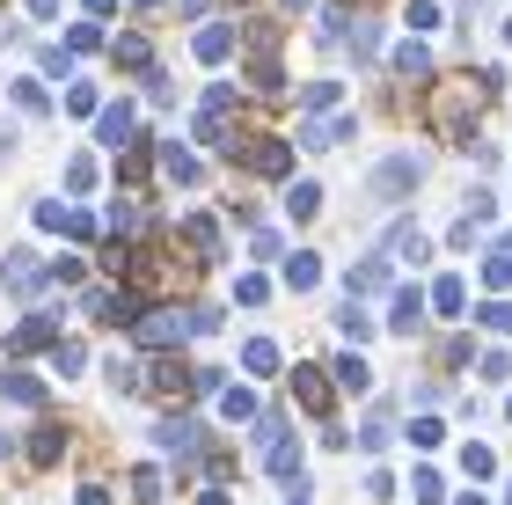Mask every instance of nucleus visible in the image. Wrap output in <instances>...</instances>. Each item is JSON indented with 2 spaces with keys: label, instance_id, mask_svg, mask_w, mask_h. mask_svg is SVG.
I'll list each match as a JSON object with an SVG mask.
<instances>
[{
  "label": "nucleus",
  "instance_id": "nucleus-1",
  "mask_svg": "<svg viewBox=\"0 0 512 505\" xmlns=\"http://www.w3.org/2000/svg\"><path fill=\"white\" fill-rule=\"evenodd\" d=\"M498 88V74H469V81H447V88H432V103H425V118L447 132V140L461 147H476V132H469V110H483V96Z\"/></svg>",
  "mask_w": 512,
  "mask_h": 505
},
{
  "label": "nucleus",
  "instance_id": "nucleus-2",
  "mask_svg": "<svg viewBox=\"0 0 512 505\" xmlns=\"http://www.w3.org/2000/svg\"><path fill=\"white\" fill-rule=\"evenodd\" d=\"M417 183H425V154H388V162L366 176V198L374 205H403Z\"/></svg>",
  "mask_w": 512,
  "mask_h": 505
},
{
  "label": "nucleus",
  "instance_id": "nucleus-3",
  "mask_svg": "<svg viewBox=\"0 0 512 505\" xmlns=\"http://www.w3.org/2000/svg\"><path fill=\"white\" fill-rule=\"evenodd\" d=\"M249 66H256V88H286V74H278V22H256L249 30Z\"/></svg>",
  "mask_w": 512,
  "mask_h": 505
},
{
  "label": "nucleus",
  "instance_id": "nucleus-4",
  "mask_svg": "<svg viewBox=\"0 0 512 505\" xmlns=\"http://www.w3.org/2000/svg\"><path fill=\"white\" fill-rule=\"evenodd\" d=\"M183 330H198V315L154 308V315H139V323H132V337H139V344H154V352H161V344H183Z\"/></svg>",
  "mask_w": 512,
  "mask_h": 505
},
{
  "label": "nucleus",
  "instance_id": "nucleus-5",
  "mask_svg": "<svg viewBox=\"0 0 512 505\" xmlns=\"http://www.w3.org/2000/svg\"><path fill=\"white\" fill-rule=\"evenodd\" d=\"M154 440H161V454H183V462H191V454L205 447V425H198V418H161Z\"/></svg>",
  "mask_w": 512,
  "mask_h": 505
},
{
  "label": "nucleus",
  "instance_id": "nucleus-6",
  "mask_svg": "<svg viewBox=\"0 0 512 505\" xmlns=\"http://www.w3.org/2000/svg\"><path fill=\"white\" fill-rule=\"evenodd\" d=\"M388 330H395V337H417V330H425V293H417V286H403V293L388 301Z\"/></svg>",
  "mask_w": 512,
  "mask_h": 505
},
{
  "label": "nucleus",
  "instance_id": "nucleus-7",
  "mask_svg": "<svg viewBox=\"0 0 512 505\" xmlns=\"http://www.w3.org/2000/svg\"><path fill=\"white\" fill-rule=\"evenodd\" d=\"M96 132H103V147H132V132H139L132 103H103L96 110Z\"/></svg>",
  "mask_w": 512,
  "mask_h": 505
},
{
  "label": "nucleus",
  "instance_id": "nucleus-8",
  "mask_svg": "<svg viewBox=\"0 0 512 505\" xmlns=\"http://www.w3.org/2000/svg\"><path fill=\"white\" fill-rule=\"evenodd\" d=\"M417 257H432V235L425 227H395L388 235V264H417Z\"/></svg>",
  "mask_w": 512,
  "mask_h": 505
},
{
  "label": "nucleus",
  "instance_id": "nucleus-9",
  "mask_svg": "<svg viewBox=\"0 0 512 505\" xmlns=\"http://www.w3.org/2000/svg\"><path fill=\"white\" fill-rule=\"evenodd\" d=\"M52 330H59L52 315H22V323H15V337H8V352H37V344H59Z\"/></svg>",
  "mask_w": 512,
  "mask_h": 505
},
{
  "label": "nucleus",
  "instance_id": "nucleus-10",
  "mask_svg": "<svg viewBox=\"0 0 512 505\" xmlns=\"http://www.w3.org/2000/svg\"><path fill=\"white\" fill-rule=\"evenodd\" d=\"M293 396H300V410H315V418H322V410H330V381H322L315 366H300V374H293Z\"/></svg>",
  "mask_w": 512,
  "mask_h": 505
},
{
  "label": "nucleus",
  "instance_id": "nucleus-11",
  "mask_svg": "<svg viewBox=\"0 0 512 505\" xmlns=\"http://www.w3.org/2000/svg\"><path fill=\"white\" fill-rule=\"evenodd\" d=\"M249 169H256V176H286V169H293V147H286V140L249 147Z\"/></svg>",
  "mask_w": 512,
  "mask_h": 505
},
{
  "label": "nucleus",
  "instance_id": "nucleus-12",
  "mask_svg": "<svg viewBox=\"0 0 512 505\" xmlns=\"http://www.w3.org/2000/svg\"><path fill=\"white\" fill-rule=\"evenodd\" d=\"M161 169H169V183H198V176H205V162H198L191 147H176V140L161 147Z\"/></svg>",
  "mask_w": 512,
  "mask_h": 505
},
{
  "label": "nucleus",
  "instance_id": "nucleus-13",
  "mask_svg": "<svg viewBox=\"0 0 512 505\" xmlns=\"http://www.w3.org/2000/svg\"><path fill=\"white\" fill-rule=\"evenodd\" d=\"M344 286H352V301L381 293V286H388V257H366V264H352V279H344Z\"/></svg>",
  "mask_w": 512,
  "mask_h": 505
},
{
  "label": "nucleus",
  "instance_id": "nucleus-14",
  "mask_svg": "<svg viewBox=\"0 0 512 505\" xmlns=\"http://www.w3.org/2000/svg\"><path fill=\"white\" fill-rule=\"evenodd\" d=\"M395 74H403V81H425V74H432V52H425V37L395 44Z\"/></svg>",
  "mask_w": 512,
  "mask_h": 505
},
{
  "label": "nucleus",
  "instance_id": "nucleus-15",
  "mask_svg": "<svg viewBox=\"0 0 512 505\" xmlns=\"http://www.w3.org/2000/svg\"><path fill=\"white\" fill-rule=\"evenodd\" d=\"M154 388H161V396H183V388H198V366H183V359H161V366H154Z\"/></svg>",
  "mask_w": 512,
  "mask_h": 505
},
{
  "label": "nucleus",
  "instance_id": "nucleus-16",
  "mask_svg": "<svg viewBox=\"0 0 512 505\" xmlns=\"http://www.w3.org/2000/svg\"><path fill=\"white\" fill-rule=\"evenodd\" d=\"M0 396L22 403V410H37V403H44V381H37V374H0Z\"/></svg>",
  "mask_w": 512,
  "mask_h": 505
},
{
  "label": "nucleus",
  "instance_id": "nucleus-17",
  "mask_svg": "<svg viewBox=\"0 0 512 505\" xmlns=\"http://www.w3.org/2000/svg\"><path fill=\"white\" fill-rule=\"evenodd\" d=\"M110 59H118V66H132V74H154V52H147V37H118V44H110Z\"/></svg>",
  "mask_w": 512,
  "mask_h": 505
},
{
  "label": "nucleus",
  "instance_id": "nucleus-18",
  "mask_svg": "<svg viewBox=\"0 0 512 505\" xmlns=\"http://www.w3.org/2000/svg\"><path fill=\"white\" fill-rule=\"evenodd\" d=\"M315 279H322V264H315V249H293V257H286V286H293V293H308Z\"/></svg>",
  "mask_w": 512,
  "mask_h": 505
},
{
  "label": "nucleus",
  "instance_id": "nucleus-19",
  "mask_svg": "<svg viewBox=\"0 0 512 505\" xmlns=\"http://www.w3.org/2000/svg\"><path fill=\"white\" fill-rule=\"evenodd\" d=\"M286 213H293V220H315V213H322V183H293V191H286Z\"/></svg>",
  "mask_w": 512,
  "mask_h": 505
},
{
  "label": "nucleus",
  "instance_id": "nucleus-20",
  "mask_svg": "<svg viewBox=\"0 0 512 505\" xmlns=\"http://www.w3.org/2000/svg\"><path fill=\"white\" fill-rule=\"evenodd\" d=\"M183 235H191V249H205V264H213V249H220V227H213V220L191 213V220H183Z\"/></svg>",
  "mask_w": 512,
  "mask_h": 505
},
{
  "label": "nucleus",
  "instance_id": "nucleus-21",
  "mask_svg": "<svg viewBox=\"0 0 512 505\" xmlns=\"http://www.w3.org/2000/svg\"><path fill=\"white\" fill-rule=\"evenodd\" d=\"M81 366H88V344L59 337V344H52V374H81Z\"/></svg>",
  "mask_w": 512,
  "mask_h": 505
},
{
  "label": "nucleus",
  "instance_id": "nucleus-22",
  "mask_svg": "<svg viewBox=\"0 0 512 505\" xmlns=\"http://www.w3.org/2000/svg\"><path fill=\"white\" fill-rule=\"evenodd\" d=\"M59 447H66V432L44 418V425H37V440H30V462H59Z\"/></svg>",
  "mask_w": 512,
  "mask_h": 505
},
{
  "label": "nucleus",
  "instance_id": "nucleus-23",
  "mask_svg": "<svg viewBox=\"0 0 512 505\" xmlns=\"http://www.w3.org/2000/svg\"><path fill=\"white\" fill-rule=\"evenodd\" d=\"M242 366H249V374H271V366H278V344H271V337H249V344H242Z\"/></svg>",
  "mask_w": 512,
  "mask_h": 505
},
{
  "label": "nucleus",
  "instance_id": "nucleus-24",
  "mask_svg": "<svg viewBox=\"0 0 512 505\" xmlns=\"http://www.w3.org/2000/svg\"><path fill=\"white\" fill-rule=\"evenodd\" d=\"M461 469H469V476H498V454L483 440H469V447H461Z\"/></svg>",
  "mask_w": 512,
  "mask_h": 505
},
{
  "label": "nucleus",
  "instance_id": "nucleus-25",
  "mask_svg": "<svg viewBox=\"0 0 512 505\" xmlns=\"http://www.w3.org/2000/svg\"><path fill=\"white\" fill-rule=\"evenodd\" d=\"M264 462H271V476H300V447L278 440V447H264Z\"/></svg>",
  "mask_w": 512,
  "mask_h": 505
},
{
  "label": "nucleus",
  "instance_id": "nucleus-26",
  "mask_svg": "<svg viewBox=\"0 0 512 505\" xmlns=\"http://www.w3.org/2000/svg\"><path fill=\"white\" fill-rule=\"evenodd\" d=\"M337 323H344V337H359V344L374 337V315H359V301H344V308H337Z\"/></svg>",
  "mask_w": 512,
  "mask_h": 505
},
{
  "label": "nucleus",
  "instance_id": "nucleus-27",
  "mask_svg": "<svg viewBox=\"0 0 512 505\" xmlns=\"http://www.w3.org/2000/svg\"><path fill=\"white\" fill-rule=\"evenodd\" d=\"M235 52V30H198V59H227Z\"/></svg>",
  "mask_w": 512,
  "mask_h": 505
},
{
  "label": "nucleus",
  "instance_id": "nucleus-28",
  "mask_svg": "<svg viewBox=\"0 0 512 505\" xmlns=\"http://www.w3.org/2000/svg\"><path fill=\"white\" fill-rule=\"evenodd\" d=\"M220 410H227V418H256V396H249V388H220Z\"/></svg>",
  "mask_w": 512,
  "mask_h": 505
},
{
  "label": "nucleus",
  "instance_id": "nucleus-29",
  "mask_svg": "<svg viewBox=\"0 0 512 505\" xmlns=\"http://www.w3.org/2000/svg\"><path fill=\"white\" fill-rule=\"evenodd\" d=\"M476 315H483V330H498V337H512V301H483Z\"/></svg>",
  "mask_w": 512,
  "mask_h": 505
},
{
  "label": "nucleus",
  "instance_id": "nucleus-30",
  "mask_svg": "<svg viewBox=\"0 0 512 505\" xmlns=\"http://www.w3.org/2000/svg\"><path fill=\"white\" fill-rule=\"evenodd\" d=\"M37 227H44V235H59V227H74V213H66L59 198H44V205H37Z\"/></svg>",
  "mask_w": 512,
  "mask_h": 505
},
{
  "label": "nucleus",
  "instance_id": "nucleus-31",
  "mask_svg": "<svg viewBox=\"0 0 512 505\" xmlns=\"http://www.w3.org/2000/svg\"><path fill=\"white\" fill-rule=\"evenodd\" d=\"M461 301H469V293H461V279H439V286H432V308H439V315H454Z\"/></svg>",
  "mask_w": 512,
  "mask_h": 505
},
{
  "label": "nucleus",
  "instance_id": "nucleus-32",
  "mask_svg": "<svg viewBox=\"0 0 512 505\" xmlns=\"http://www.w3.org/2000/svg\"><path fill=\"white\" fill-rule=\"evenodd\" d=\"M132 498L154 505V498H161V469H132Z\"/></svg>",
  "mask_w": 512,
  "mask_h": 505
},
{
  "label": "nucleus",
  "instance_id": "nucleus-33",
  "mask_svg": "<svg viewBox=\"0 0 512 505\" xmlns=\"http://www.w3.org/2000/svg\"><path fill=\"white\" fill-rule=\"evenodd\" d=\"M410 491H417V505H439V498H447V484H439L432 469H417V484H410Z\"/></svg>",
  "mask_w": 512,
  "mask_h": 505
},
{
  "label": "nucleus",
  "instance_id": "nucleus-34",
  "mask_svg": "<svg viewBox=\"0 0 512 505\" xmlns=\"http://www.w3.org/2000/svg\"><path fill=\"white\" fill-rule=\"evenodd\" d=\"M476 381H512V359H505V352H483V366H476Z\"/></svg>",
  "mask_w": 512,
  "mask_h": 505
},
{
  "label": "nucleus",
  "instance_id": "nucleus-35",
  "mask_svg": "<svg viewBox=\"0 0 512 505\" xmlns=\"http://www.w3.org/2000/svg\"><path fill=\"white\" fill-rule=\"evenodd\" d=\"M352 52H359V59L381 52V30H374V22H359V30H352Z\"/></svg>",
  "mask_w": 512,
  "mask_h": 505
},
{
  "label": "nucleus",
  "instance_id": "nucleus-36",
  "mask_svg": "<svg viewBox=\"0 0 512 505\" xmlns=\"http://www.w3.org/2000/svg\"><path fill=\"white\" fill-rule=\"evenodd\" d=\"M403 22H410V37H425L432 22H439V8H425V0H410V15H403Z\"/></svg>",
  "mask_w": 512,
  "mask_h": 505
},
{
  "label": "nucleus",
  "instance_id": "nucleus-37",
  "mask_svg": "<svg viewBox=\"0 0 512 505\" xmlns=\"http://www.w3.org/2000/svg\"><path fill=\"white\" fill-rule=\"evenodd\" d=\"M66 183H74V191H88V183H96V162H88V154H74V162H66Z\"/></svg>",
  "mask_w": 512,
  "mask_h": 505
},
{
  "label": "nucleus",
  "instance_id": "nucleus-38",
  "mask_svg": "<svg viewBox=\"0 0 512 505\" xmlns=\"http://www.w3.org/2000/svg\"><path fill=\"white\" fill-rule=\"evenodd\" d=\"M337 381H344V388H366L374 374H366V359H337Z\"/></svg>",
  "mask_w": 512,
  "mask_h": 505
},
{
  "label": "nucleus",
  "instance_id": "nucleus-39",
  "mask_svg": "<svg viewBox=\"0 0 512 505\" xmlns=\"http://www.w3.org/2000/svg\"><path fill=\"white\" fill-rule=\"evenodd\" d=\"M308 110H337V81H308Z\"/></svg>",
  "mask_w": 512,
  "mask_h": 505
},
{
  "label": "nucleus",
  "instance_id": "nucleus-40",
  "mask_svg": "<svg viewBox=\"0 0 512 505\" xmlns=\"http://www.w3.org/2000/svg\"><path fill=\"white\" fill-rule=\"evenodd\" d=\"M264 293H271V279H256V271H249V279H242V308H264Z\"/></svg>",
  "mask_w": 512,
  "mask_h": 505
},
{
  "label": "nucleus",
  "instance_id": "nucleus-41",
  "mask_svg": "<svg viewBox=\"0 0 512 505\" xmlns=\"http://www.w3.org/2000/svg\"><path fill=\"white\" fill-rule=\"evenodd\" d=\"M81 505H110V491H103V484H88V491H81Z\"/></svg>",
  "mask_w": 512,
  "mask_h": 505
},
{
  "label": "nucleus",
  "instance_id": "nucleus-42",
  "mask_svg": "<svg viewBox=\"0 0 512 505\" xmlns=\"http://www.w3.org/2000/svg\"><path fill=\"white\" fill-rule=\"evenodd\" d=\"M88 15H118V0H88Z\"/></svg>",
  "mask_w": 512,
  "mask_h": 505
},
{
  "label": "nucleus",
  "instance_id": "nucleus-43",
  "mask_svg": "<svg viewBox=\"0 0 512 505\" xmlns=\"http://www.w3.org/2000/svg\"><path fill=\"white\" fill-rule=\"evenodd\" d=\"M30 15H59V0H30Z\"/></svg>",
  "mask_w": 512,
  "mask_h": 505
},
{
  "label": "nucleus",
  "instance_id": "nucleus-44",
  "mask_svg": "<svg viewBox=\"0 0 512 505\" xmlns=\"http://www.w3.org/2000/svg\"><path fill=\"white\" fill-rule=\"evenodd\" d=\"M198 505H235V498H227V491H205V498H198Z\"/></svg>",
  "mask_w": 512,
  "mask_h": 505
},
{
  "label": "nucleus",
  "instance_id": "nucleus-45",
  "mask_svg": "<svg viewBox=\"0 0 512 505\" xmlns=\"http://www.w3.org/2000/svg\"><path fill=\"white\" fill-rule=\"evenodd\" d=\"M132 8H161V0H132Z\"/></svg>",
  "mask_w": 512,
  "mask_h": 505
},
{
  "label": "nucleus",
  "instance_id": "nucleus-46",
  "mask_svg": "<svg viewBox=\"0 0 512 505\" xmlns=\"http://www.w3.org/2000/svg\"><path fill=\"white\" fill-rule=\"evenodd\" d=\"M286 8H308V0H286Z\"/></svg>",
  "mask_w": 512,
  "mask_h": 505
},
{
  "label": "nucleus",
  "instance_id": "nucleus-47",
  "mask_svg": "<svg viewBox=\"0 0 512 505\" xmlns=\"http://www.w3.org/2000/svg\"><path fill=\"white\" fill-rule=\"evenodd\" d=\"M505 418H512V403H505Z\"/></svg>",
  "mask_w": 512,
  "mask_h": 505
},
{
  "label": "nucleus",
  "instance_id": "nucleus-48",
  "mask_svg": "<svg viewBox=\"0 0 512 505\" xmlns=\"http://www.w3.org/2000/svg\"><path fill=\"white\" fill-rule=\"evenodd\" d=\"M293 505H308V498H293Z\"/></svg>",
  "mask_w": 512,
  "mask_h": 505
},
{
  "label": "nucleus",
  "instance_id": "nucleus-49",
  "mask_svg": "<svg viewBox=\"0 0 512 505\" xmlns=\"http://www.w3.org/2000/svg\"><path fill=\"white\" fill-rule=\"evenodd\" d=\"M505 505H512V498H505Z\"/></svg>",
  "mask_w": 512,
  "mask_h": 505
}]
</instances>
